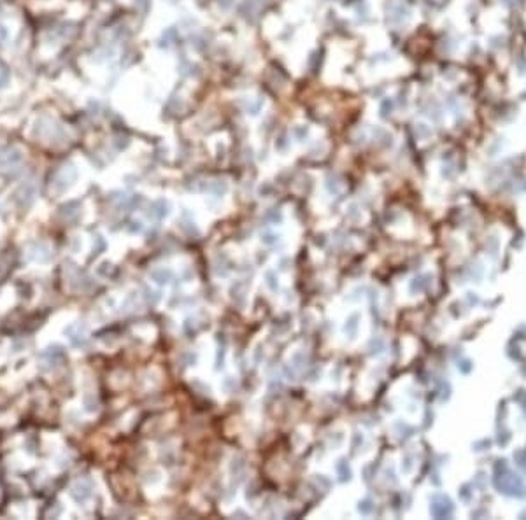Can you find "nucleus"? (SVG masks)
I'll use <instances>...</instances> for the list:
<instances>
[{"label":"nucleus","mask_w":526,"mask_h":520,"mask_svg":"<svg viewBox=\"0 0 526 520\" xmlns=\"http://www.w3.org/2000/svg\"><path fill=\"white\" fill-rule=\"evenodd\" d=\"M21 160V154L18 153L16 149H11V147H5V149H0V166H12L14 163H18Z\"/></svg>","instance_id":"1"},{"label":"nucleus","mask_w":526,"mask_h":520,"mask_svg":"<svg viewBox=\"0 0 526 520\" xmlns=\"http://www.w3.org/2000/svg\"><path fill=\"white\" fill-rule=\"evenodd\" d=\"M7 39V30L4 27H0V42H4Z\"/></svg>","instance_id":"3"},{"label":"nucleus","mask_w":526,"mask_h":520,"mask_svg":"<svg viewBox=\"0 0 526 520\" xmlns=\"http://www.w3.org/2000/svg\"><path fill=\"white\" fill-rule=\"evenodd\" d=\"M9 83V72L5 68H0V88H4Z\"/></svg>","instance_id":"2"}]
</instances>
